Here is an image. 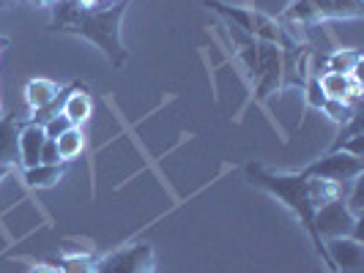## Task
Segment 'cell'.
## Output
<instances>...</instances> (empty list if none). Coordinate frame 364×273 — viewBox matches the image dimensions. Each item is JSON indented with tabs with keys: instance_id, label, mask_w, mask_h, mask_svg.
<instances>
[{
	"instance_id": "6da1fadb",
	"label": "cell",
	"mask_w": 364,
	"mask_h": 273,
	"mask_svg": "<svg viewBox=\"0 0 364 273\" xmlns=\"http://www.w3.org/2000/svg\"><path fill=\"white\" fill-rule=\"evenodd\" d=\"M102 3L96 9H80L74 0H60L55 19L50 22V30L91 38L96 47H102L107 52L112 66L121 69L127 63V50L121 44V17L132 0H115L107 6H102Z\"/></svg>"
},
{
	"instance_id": "7a4b0ae2",
	"label": "cell",
	"mask_w": 364,
	"mask_h": 273,
	"mask_svg": "<svg viewBox=\"0 0 364 273\" xmlns=\"http://www.w3.org/2000/svg\"><path fill=\"white\" fill-rule=\"evenodd\" d=\"M244 172H247V181L252 183V186L274 194L277 200L285 202V205L291 208L293 213H296V218L301 221V227L310 233L312 243H315V252L326 262L328 271L334 273V265H331L328 252H326V243L321 240L318 230H315V205H312V200H310V178H304L301 172H299V175H277V172L263 169L260 164H247Z\"/></svg>"
},
{
	"instance_id": "3957f363",
	"label": "cell",
	"mask_w": 364,
	"mask_h": 273,
	"mask_svg": "<svg viewBox=\"0 0 364 273\" xmlns=\"http://www.w3.org/2000/svg\"><path fill=\"white\" fill-rule=\"evenodd\" d=\"M315 230L321 240L328 238H356L362 240V218H356L346 208V200H331L315 211Z\"/></svg>"
},
{
	"instance_id": "277c9868",
	"label": "cell",
	"mask_w": 364,
	"mask_h": 273,
	"mask_svg": "<svg viewBox=\"0 0 364 273\" xmlns=\"http://www.w3.org/2000/svg\"><path fill=\"white\" fill-rule=\"evenodd\" d=\"M93 273H156V255L151 243H129L102 257Z\"/></svg>"
},
{
	"instance_id": "5b68a950",
	"label": "cell",
	"mask_w": 364,
	"mask_h": 273,
	"mask_svg": "<svg viewBox=\"0 0 364 273\" xmlns=\"http://www.w3.org/2000/svg\"><path fill=\"white\" fill-rule=\"evenodd\" d=\"M362 172H364L362 159L350 156V153H346V150H331L328 156L318 159V162H312L301 175H304V178H323V181L346 186V183L356 181Z\"/></svg>"
},
{
	"instance_id": "8992f818",
	"label": "cell",
	"mask_w": 364,
	"mask_h": 273,
	"mask_svg": "<svg viewBox=\"0 0 364 273\" xmlns=\"http://www.w3.org/2000/svg\"><path fill=\"white\" fill-rule=\"evenodd\" d=\"M328 260L334 273H362L364 268V246L356 238H328L326 240Z\"/></svg>"
},
{
	"instance_id": "52a82bcc",
	"label": "cell",
	"mask_w": 364,
	"mask_h": 273,
	"mask_svg": "<svg viewBox=\"0 0 364 273\" xmlns=\"http://www.w3.org/2000/svg\"><path fill=\"white\" fill-rule=\"evenodd\" d=\"M44 143H47L44 126L28 121V123L22 126V131H19V164H22L25 169L41 164V147H44Z\"/></svg>"
},
{
	"instance_id": "ba28073f",
	"label": "cell",
	"mask_w": 364,
	"mask_h": 273,
	"mask_svg": "<svg viewBox=\"0 0 364 273\" xmlns=\"http://www.w3.org/2000/svg\"><path fill=\"white\" fill-rule=\"evenodd\" d=\"M315 22L323 19H362L364 0H310Z\"/></svg>"
},
{
	"instance_id": "9c48e42d",
	"label": "cell",
	"mask_w": 364,
	"mask_h": 273,
	"mask_svg": "<svg viewBox=\"0 0 364 273\" xmlns=\"http://www.w3.org/2000/svg\"><path fill=\"white\" fill-rule=\"evenodd\" d=\"M25 123H19L14 115L0 118V164H17L19 162V131Z\"/></svg>"
},
{
	"instance_id": "30bf717a",
	"label": "cell",
	"mask_w": 364,
	"mask_h": 273,
	"mask_svg": "<svg viewBox=\"0 0 364 273\" xmlns=\"http://www.w3.org/2000/svg\"><path fill=\"white\" fill-rule=\"evenodd\" d=\"M69 121H72V126H82L88 118H91L93 112V99L88 96V93L80 91V85L74 88L72 93H69V99L63 101V109H60Z\"/></svg>"
},
{
	"instance_id": "8fae6325",
	"label": "cell",
	"mask_w": 364,
	"mask_h": 273,
	"mask_svg": "<svg viewBox=\"0 0 364 273\" xmlns=\"http://www.w3.org/2000/svg\"><path fill=\"white\" fill-rule=\"evenodd\" d=\"M58 93H60V88L53 79H31L25 85V99H28V104H31L33 112L47 107V104H53L55 99H58Z\"/></svg>"
},
{
	"instance_id": "7c38bea8",
	"label": "cell",
	"mask_w": 364,
	"mask_h": 273,
	"mask_svg": "<svg viewBox=\"0 0 364 273\" xmlns=\"http://www.w3.org/2000/svg\"><path fill=\"white\" fill-rule=\"evenodd\" d=\"M66 172V162L60 164H38V167H31L25 169V183L33 186V189H47V186H55V183L63 178Z\"/></svg>"
},
{
	"instance_id": "4fadbf2b",
	"label": "cell",
	"mask_w": 364,
	"mask_h": 273,
	"mask_svg": "<svg viewBox=\"0 0 364 273\" xmlns=\"http://www.w3.org/2000/svg\"><path fill=\"white\" fill-rule=\"evenodd\" d=\"M55 145H58L60 162H72V159H77V156L85 150V134H82L80 126H72L69 131H63V134L55 140Z\"/></svg>"
},
{
	"instance_id": "5bb4252c",
	"label": "cell",
	"mask_w": 364,
	"mask_h": 273,
	"mask_svg": "<svg viewBox=\"0 0 364 273\" xmlns=\"http://www.w3.org/2000/svg\"><path fill=\"white\" fill-rule=\"evenodd\" d=\"M343 191H346V186H340V183L323 181V178H310V200H312V205H315V211H318L321 205H326V202L340 200Z\"/></svg>"
},
{
	"instance_id": "9a60e30c",
	"label": "cell",
	"mask_w": 364,
	"mask_h": 273,
	"mask_svg": "<svg viewBox=\"0 0 364 273\" xmlns=\"http://www.w3.org/2000/svg\"><path fill=\"white\" fill-rule=\"evenodd\" d=\"M318 85L326 99H334V101H346L348 93V74H337V72H323L318 77Z\"/></svg>"
},
{
	"instance_id": "2e32d148",
	"label": "cell",
	"mask_w": 364,
	"mask_h": 273,
	"mask_svg": "<svg viewBox=\"0 0 364 273\" xmlns=\"http://www.w3.org/2000/svg\"><path fill=\"white\" fill-rule=\"evenodd\" d=\"M326 60H328V72L350 74L362 63V52H359V50H337V52L328 55Z\"/></svg>"
},
{
	"instance_id": "e0dca14e",
	"label": "cell",
	"mask_w": 364,
	"mask_h": 273,
	"mask_svg": "<svg viewBox=\"0 0 364 273\" xmlns=\"http://www.w3.org/2000/svg\"><path fill=\"white\" fill-rule=\"evenodd\" d=\"M58 271L60 273H93L96 271V260L91 255H72L58 260Z\"/></svg>"
},
{
	"instance_id": "ac0fdd59",
	"label": "cell",
	"mask_w": 364,
	"mask_h": 273,
	"mask_svg": "<svg viewBox=\"0 0 364 273\" xmlns=\"http://www.w3.org/2000/svg\"><path fill=\"white\" fill-rule=\"evenodd\" d=\"M323 112H326L328 118L334 121V123H340V126H346L348 121L359 112V107H350L346 101H334V99H326V104H323Z\"/></svg>"
},
{
	"instance_id": "d6986e66",
	"label": "cell",
	"mask_w": 364,
	"mask_h": 273,
	"mask_svg": "<svg viewBox=\"0 0 364 273\" xmlns=\"http://www.w3.org/2000/svg\"><path fill=\"white\" fill-rule=\"evenodd\" d=\"M346 208L356 218L364 216V181H362V175L353 181V189H350V197L346 200Z\"/></svg>"
},
{
	"instance_id": "ffe728a7",
	"label": "cell",
	"mask_w": 364,
	"mask_h": 273,
	"mask_svg": "<svg viewBox=\"0 0 364 273\" xmlns=\"http://www.w3.org/2000/svg\"><path fill=\"white\" fill-rule=\"evenodd\" d=\"M72 128V121L63 115V112H58L55 118H50L47 123H44V134H47V140H58L63 131H69Z\"/></svg>"
},
{
	"instance_id": "44dd1931",
	"label": "cell",
	"mask_w": 364,
	"mask_h": 273,
	"mask_svg": "<svg viewBox=\"0 0 364 273\" xmlns=\"http://www.w3.org/2000/svg\"><path fill=\"white\" fill-rule=\"evenodd\" d=\"M307 101H310L312 109H323V104H326V96H323V91H321L315 74H310V79H307Z\"/></svg>"
},
{
	"instance_id": "7402d4cb",
	"label": "cell",
	"mask_w": 364,
	"mask_h": 273,
	"mask_svg": "<svg viewBox=\"0 0 364 273\" xmlns=\"http://www.w3.org/2000/svg\"><path fill=\"white\" fill-rule=\"evenodd\" d=\"M41 164H60V156H58V145H55V140H47L44 147H41Z\"/></svg>"
},
{
	"instance_id": "603a6c76",
	"label": "cell",
	"mask_w": 364,
	"mask_h": 273,
	"mask_svg": "<svg viewBox=\"0 0 364 273\" xmlns=\"http://www.w3.org/2000/svg\"><path fill=\"white\" fill-rule=\"evenodd\" d=\"M74 3H77L80 9H96V6L102 3V0H74Z\"/></svg>"
},
{
	"instance_id": "cb8c5ba5",
	"label": "cell",
	"mask_w": 364,
	"mask_h": 273,
	"mask_svg": "<svg viewBox=\"0 0 364 273\" xmlns=\"http://www.w3.org/2000/svg\"><path fill=\"white\" fill-rule=\"evenodd\" d=\"M31 273H58V271H55L53 265H33Z\"/></svg>"
},
{
	"instance_id": "d4e9b609",
	"label": "cell",
	"mask_w": 364,
	"mask_h": 273,
	"mask_svg": "<svg viewBox=\"0 0 364 273\" xmlns=\"http://www.w3.org/2000/svg\"><path fill=\"white\" fill-rule=\"evenodd\" d=\"M38 6H58V3H60V0H36Z\"/></svg>"
},
{
	"instance_id": "484cf974",
	"label": "cell",
	"mask_w": 364,
	"mask_h": 273,
	"mask_svg": "<svg viewBox=\"0 0 364 273\" xmlns=\"http://www.w3.org/2000/svg\"><path fill=\"white\" fill-rule=\"evenodd\" d=\"M9 6H14V0H0V9H9Z\"/></svg>"
},
{
	"instance_id": "4316f807",
	"label": "cell",
	"mask_w": 364,
	"mask_h": 273,
	"mask_svg": "<svg viewBox=\"0 0 364 273\" xmlns=\"http://www.w3.org/2000/svg\"><path fill=\"white\" fill-rule=\"evenodd\" d=\"M0 118H3V101H0Z\"/></svg>"
},
{
	"instance_id": "83f0119b",
	"label": "cell",
	"mask_w": 364,
	"mask_h": 273,
	"mask_svg": "<svg viewBox=\"0 0 364 273\" xmlns=\"http://www.w3.org/2000/svg\"><path fill=\"white\" fill-rule=\"evenodd\" d=\"M0 47H6V41H3V38H0Z\"/></svg>"
},
{
	"instance_id": "f1b7e54d",
	"label": "cell",
	"mask_w": 364,
	"mask_h": 273,
	"mask_svg": "<svg viewBox=\"0 0 364 273\" xmlns=\"http://www.w3.org/2000/svg\"><path fill=\"white\" fill-rule=\"evenodd\" d=\"M0 167H3V164H0Z\"/></svg>"
}]
</instances>
